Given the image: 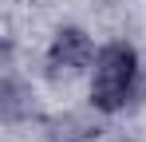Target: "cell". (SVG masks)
<instances>
[{
  "instance_id": "6da1fadb",
  "label": "cell",
  "mask_w": 146,
  "mask_h": 142,
  "mask_svg": "<svg viewBox=\"0 0 146 142\" xmlns=\"http://www.w3.org/2000/svg\"><path fill=\"white\" fill-rule=\"evenodd\" d=\"M138 51L126 44V40H111V44L99 47L95 63H91V107L99 115H119L126 111V103L138 91Z\"/></svg>"
},
{
  "instance_id": "7a4b0ae2",
  "label": "cell",
  "mask_w": 146,
  "mask_h": 142,
  "mask_svg": "<svg viewBox=\"0 0 146 142\" xmlns=\"http://www.w3.org/2000/svg\"><path fill=\"white\" fill-rule=\"evenodd\" d=\"M95 40L83 32V28H59L55 36H51L48 44V75L51 79H75V75H83V71L95 63Z\"/></svg>"
},
{
  "instance_id": "3957f363",
  "label": "cell",
  "mask_w": 146,
  "mask_h": 142,
  "mask_svg": "<svg viewBox=\"0 0 146 142\" xmlns=\"http://www.w3.org/2000/svg\"><path fill=\"white\" fill-rule=\"evenodd\" d=\"M28 87L16 79V71L4 67V83H0V111H4V118L8 122H16V118H24L28 111H32V99H28Z\"/></svg>"
}]
</instances>
